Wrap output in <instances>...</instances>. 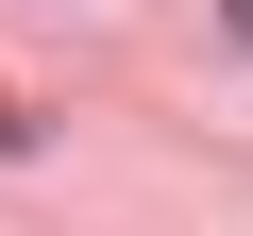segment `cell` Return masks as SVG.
<instances>
[{"label":"cell","instance_id":"1","mask_svg":"<svg viewBox=\"0 0 253 236\" xmlns=\"http://www.w3.org/2000/svg\"><path fill=\"white\" fill-rule=\"evenodd\" d=\"M219 17H236V51H253V0H219Z\"/></svg>","mask_w":253,"mask_h":236}]
</instances>
